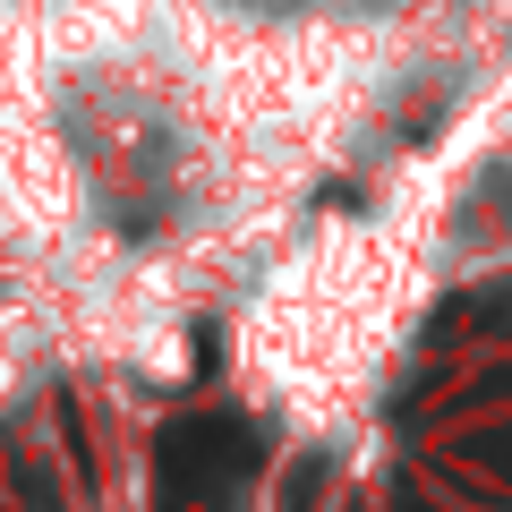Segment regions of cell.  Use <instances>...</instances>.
I'll list each match as a JSON object with an SVG mask.
<instances>
[{
	"mask_svg": "<svg viewBox=\"0 0 512 512\" xmlns=\"http://www.w3.org/2000/svg\"><path fill=\"white\" fill-rule=\"evenodd\" d=\"M256 461V436L231 419H180L163 436V487H171V512L188 504V495H222L239 470Z\"/></svg>",
	"mask_w": 512,
	"mask_h": 512,
	"instance_id": "6da1fadb",
	"label": "cell"
}]
</instances>
